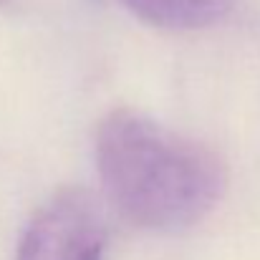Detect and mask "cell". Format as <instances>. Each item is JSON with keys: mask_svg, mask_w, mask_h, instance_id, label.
<instances>
[{"mask_svg": "<svg viewBox=\"0 0 260 260\" xmlns=\"http://www.w3.org/2000/svg\"><path fill=\"white\" fill-rule=\"evenodd\" d=\"M96 170L119 215L154 233L197 225L228 187L225 162L212 147L134 109H114L101 119Z\"/></svg>", "mask_w": 260, "mask_h": 260, "instance_id": "6da1fadb", "label": "cell"}, {"mask_svg": "<svg viewBox=\"0 0 260 260\" xmlns=\"http://www.w3.org/2000/svg\"><path fill=\"white\" fill-rule=\"evenodd\" d=\"M106 228L91 192L66 187L28 222L15 260H104Z\"/></svg>", "mask_w": 260, "mask_h": 260, "instance_id": "7a4b0ae2", "label": "cell"}, {"mask_svg": "<svg viewBox=\"0 0 260 260\" xmlns=\"http://www.w3.org/2000/svg\"><path fill=\"white\" fill-rule=\"evenodd\" d=\"M124 5L152 25L197 30L217 23L228 13L230 0H124Z\"/></svg>", "mask_w": 260, "mask_h": 260, "instance_id": "3957f363", "label": "cell"}]
</instances>
